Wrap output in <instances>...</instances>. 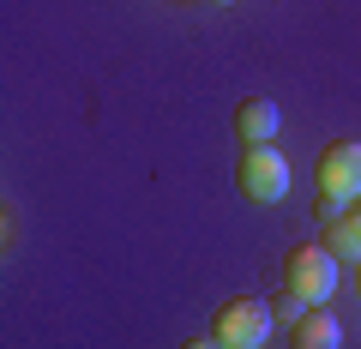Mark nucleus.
Segmentation results:
<instances>
[{"mask_svg":"<svg viewBox=\"0 0 361 349\" xmlns=\"http://www.w3.org/2000/svg\"><path fill=\"white\" fill-rule=\"evenodd\" d=\"M325 247H331L343 265H361V205H349L337 223H325Z\"/></svg>","mask_w":361,"mask_h":349,"instance_id":"7","label":"nucleus"},{"mask_svg":"<svg viewBox=\"0 0 361 349\" xmlns=\"http://www.w3.org/2000/svg\"><path fill=\"white\" fill-rule=\"evenodd\" d=\"M217 6H235V0H217Z\"/></svg>","mask_w":361,"mask_h":349,"instance_id":"11","label":"nucleus"},{"mask_svg":"<svg viewBox=\"0 0 361 349\" xmlns=\"http://www.w3.org/2000/svg\"><path fill=\"white\" fill-rule=\"evenodd\" d=\"M319 193L361 199V139H331L319 151Z\"/></svg>","mask_w":361,"mask_h":349,"instance_id":"4","label":"nucleus"},{"mask_svg":"<svg viewBox=\"0 0 361 349\" xmlns=\"http://www.w3.org/2000/svg\"><path fill=\"white\" fill-rule=\"evenodd\" d=\"M343 211H349V199H337V193H319V217H325V223H337Z\"/></svg>","mask_w":361,"mask_h":349,"instance_id":"9","label":"nucleus"},{"mask_svg":"<svg viewBox=\"0 0 361 349\" xmlns=\"http://www.w3.org/2000/svg\"><path fill=\"white\" fill-rule=\"evenodd\" d=\"M337 271H343V259L331 253V247H313V241H301L295 253L283 259V277H289V289H295L307 307H325V301L337 295Z\"/></svg>","mask_w":361,"mask_h":349,"instance_id":"2","label":"nucleus"},{"mask_svg":"<svg viewBox=\"0 0 361 349\" xmlns=\"http://www.w3.org/2000/svg\"><path fill=\"white\" fill-rule=\"evenodd\" d=\"M355 289H361V277H355Z\"/></svg>","mask_w":361,"mask_h":349,"instance_id":"12","label":"nucleus"},{"mask_svg":"<svg viewBox=\"0 0 361 349\" xmlns=\"http://www.w3.org/2000/svg\"><path fill=\"white\" fill-rule=\"evenodd\" d=\"M277 127H283V109L271 103V97H247V103L235 109V133H241L247 145H271Z\"/></svg>","mask_w":361,"mask_h":349,"instance_id":"5","label":"nucleus"},{"mask_svg":"<svg viewBox=\"0 0 361 349\" xmlns=\"http://www.w3.org/2000/svg\"><path fill=\"white\" fill-rule=\"evenodd\" d=\"M277 319H289V331H295V325L307 319V301H301L295 289H283V301H277Z\"/></svg>","mask_w":361,"mask_h":349,"instance_id":"8","label":"nucleus"},{"mask_svg":"<svg viewBox=\"0 0 361 349\" xmlns=\"http://www.w3.org/2000/svg\"><path fill=\"white\" fill-rule=\"evenodd\" d=\"M271 325H277V313H271L259 295H229L217 313H211V337H217L223 349H265Z\"/></svg>","mask_w":361,"mask_h":349,"instance_id":"1","label":"nucleus"},{"mask_svg":"<svg viewBox=\"0 0 361 349\" xmlns=\"http://www.w3.org/2000/svg\"><path fill=\"white\" fill-rule=\"evenodd\" d=\"M187 349H223V343H217V337H193V343H187Z\"/></svg>","mask_w":361,"mask_h":349,"instance_id":"10","label":"nucleus"},{"mask_svg":"<svg viewBox=\"0 0 361 349\" xmlns=\"http://www.w3.org/2000/svg\"><path fill=\"white\" fill-rule=\"evenodd\" d=\"M289 337H295V349H343V319L325 313V307H307V319H301Z\"/></svg>","mask_w":361,"mask_h":349,"instance_id":"6","label":"nucleus"},{"mask_svg":"<svg viewBox=\"0 0 361 349\" xmlns=\"http://www.w3.org/2000/svg\"><path fill=\"white\" fill-rule=\"evenodd\" d=\"M235 181H241V193L253 199V205H277V199L289 193V163H283V151H277V145H247Z\"/></svg>","mask_w":361,"mask_h":349,"instance_id":"3","label":"nucleus"}]
</instances>
